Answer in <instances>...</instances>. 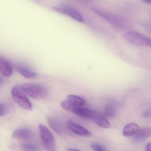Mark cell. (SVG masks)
I'll return each instance as SVG.
<instances>
[{"mask_svg": "<svg viewBox=\"0 0 151 151\" xmlns=\"http://www.w3.org/2000/svg\"><path fill=\"white\" fill-rule=\"evenodd\" d=\"M142 116L145 118H151V109H146L142 113Z\"/></svg>", "mask_w": 151, "mask_h": 151, "instance_id": "21", "label": "cell"}, {"mask_svg": "<svg viewBox=\"0 0 151 151\" xmlns=\"http://www.w3.org/2000/svg\"><path fill=\"white\" fill-rule=\"evenodd\" d=\"M17 69L21 75L26 78H35L37 76V74L36 72L24 66H17Z\"/></svg>", "mask_w": 151, "mask_h": 151, "instance_id": "15", "label": "cell"}, {"mask_svg": "<svg viewBox=\"0 0 151 151\" xmlns=\"http://www.w3.org/2000/svg\"><path fill=\"white\" fill-rule=\"evenodd\" d=\"M139 126L135 123H130L125 125L123 130V135L126 137L134 135L139 129Z\"/></svg>", "mask_w": 151, "mask_h": 151, "instance_id": "14", "label": "cell"}, {"mask_svg": "<svg viewBox=\"0 0 151 151\" xmlns=\"http://www.w3.org/2000/svg\"><path fill=\"white\" fill-rule=\"evenodd\" d=\"M9 106L6 104L4 103H1L0 104V116L5 115L9 110Z\"/></svg>", "mask_w": 151, "mask_h": 151, "instance_id": "20", "label": "cell"}, {"mask_svg": "<svg viewBox=\"0 0 151 151\" xmlns=\"http://www.w3.org/2000/svg\"><path fill=\"white\" fill-rule=\"evenodd\" d=\"M105 114L96 113L93 121L97 125L105 129H109L111 127L110 123Z\"/></svg>", "mask_w": 151, "mask_h": 151, "instance_id": "13", "label": "cell"}, {"mask_svg": "<svg viewBox=\"0 0 151 151\" xmlns=\"http://www.w3.org/2000/svg\"><path fill=\"white\" fill-rule=\"evenodd\" d=\"M0 71L4 76L9 77L13 74V69L10 62L4 57H0Z\"/></svg>", "mask_w": 151, "mask_h": 151, "instance_id": "11", "label": "cell"}, {"mask_svg": "<svg viewBox=\"0 0 151 151\" xmlns=\"http://www.w3.org/2000/svg\"><path fill=\"white\" fill-rule=\"evenodd\" d=\"M92 9L95 14L103 17L117 29H123L127 26V20L122 16L99 8H93Z\"/></svg>", "mask_w": 151, "mask_h": 151, "instance_id": "1", "label": "cell"}, {"mask_svg": "<svg viewBox=\"0 0 151 151\" xmlns=\"http://www.w3.org/2000/svg\"><path fill=\"white\" fill-rule=\"evenodd\" d=\"M72 113L86 120H93L97 112L90 109L82 107H76Z\"/></svg>", "mask_w": 151, "mask_h": 151, "instance_id": "10", "label": "cell"}, {"mask_svg": "<svg viewBox=\"0 0 151 151\" xmlns=\"http://www.w3.org/2000/svg\"><path fill=\"white\" fill-rule=\"evenodd\" d=\"M20 148L22 151H37L40 150L38 147L32 143H22L20 145Z\"/></svg>", "mask_w": 151, "mask_h": 151, "instance_id": "18", "label": "cell"}, {"mask_svg": "<svg viewBox=\"0 0 151 151\" xmlns=\"http://www.w3.org/2000/svg\"><path fill=\"white\" fill-rule=\"evenodd\" d=\"M24 92L35 99H42L46 98L48 91L45 86L35 83H25L21 86Z\"/></svg>", "mask_w": 151, "mask_h": 151, "instance_id": "2", "label": "cell"}, {"mask_svg": "<svg viewBox=\"0 0 151 151\" xmlns=\"http://www.w3.org/2000/svg\"><path fill=\"white\" fill-rule=\"evenodd\" d=\"M11 93L14 100L20 106L27 110L32 109L31 102L21 86H17L13 87Z\"/></svg>", "mask_w": 151, "mask_h": 151, "instance_id": "5", "label": "cell"}, {"mask_svg": "<svg viewBox=\"0 0 151 151\" xmlns=\"http://www.w3.org/2000/svg\"><path fill=\"white\" fill-rule=\"evenodd\" d=\"M38 128L41 142L45 149L47 151L56 150L55 139L49 129L42 124H40Z\"/></svg>", "mask_w": 151, "mask_h": 151, "instance_id": "4", "label": "cell"}, {"mask_svg": "<svg viewBox=\"0 0 151 151\" xmlns=\"http://www.w3.org/2000/svg\"><path fill=\"white\" fill-rule=\"evenodd\" d=\"M85 103V101L80 96L69 95L67 100L62 102L61 106L63 109L72 113L76 107L83 106Z\"/></svg>", "mask_w": 151, "mask_h": 151, "instance_id": "7", "label": "cell"}, {"mask_svg": "<svg viewBox=\"0 0 151 151\" xmlns=\"http://www.w3.org/2000/svg\"><path fill=\"white\" fill-rule=\"evenodd\" d=\"M76 1H79V2H85L87 1L88 0H76Z\"/></svg>", "mask_w": 151, "mask_h": 151, "instance_id": "25", "label": "cell"}, {"mask_svg": "<svg viewBox=\"0 0 151 151\" xmlns=\"http://www.w3.org/2000/svg\"><path fill=\"white\" fill-rule=\"evenodd\" d=\"M68 151H79V149H76V148H69L67 149Z\"/></svg>", "mask_w": 151, "mask_h": 151, "instance_id": "24", "label": "cell"}, {"mask_svg": "<svg viewBox=\"0 0 151 151\" xmlns=\"http://www.w3.org/2000/svg\"><path fill=\"white\" fill-rule=\"evenodd\" d=\"M116 106L114 103L109 102L108 103L104 109V114L107 117H113L116 114Z\"/></svg>", "mask_w": 151, "mask_h": 151, "instance_id": "17", "label": "cell"}, {"mask_svg": "<svg viewBox=\"0 0 151 151\" xmlns=\"http://www.w3.org/2000/svg\"><path fill=\"white\" fill-rule=\"evenodd\" d=\"M91 147L93 150L97 151H107L106 147L101 144L98 143H92L91 144Z\"/></svg>", "mask_w": 151, "mask_h": 151, "instance_id": "19", "label": "cell"}, {"mask_svg": "<svg viewBox=\"0 0 151 151\" xmlns=\"http://www.w3.org/2000/svg\"><path fill=\"white\" fill-rule=\"evenodd\" d=\"M52 9L55 12L68 16L77 22L80 23L84 22L83 17L81 14L76 9L70 5L63 4L59 6L54 7Z\"/></svg>", "mask_w": 151, "mask_h": 151, "instance_id": "6", "label": "cell"}, {"mask_svg": "<svg viewBox=\"0 0 151 151\" xmlns=\"http://www.w3.org/2000/svg\"><path fill=\"white\" fill-rule=\"evenodd\" d=\"M13 137L17 139L30 140L34 137L33 132L26 128H20L14 131Z\"/></svg>", "mask_w": 151, "mask_h": 151, "instance_id": "9", "label": "cell"}, {"mask_svg": "<svg viewBox=\"0 0 151 151\" xmlns=\"http://www.w3.org/2000/svg\"><path fill=\"white\" fill-rule=\"evenodd\" d=\"M146 150L147 151H151V142L148 143L146 146Z\"/></svg>", "mask_w": 151, "mask_h": 151, "instance_id": "22", "label": "cell"}, {"mask_svg": "<svg viewBox=\"0 0 151 151\" xmlns=\"http://www.w3.org/2000/svg\"><path fill=\"white\" fill-rule=\"evenodd\" d=\"M67 124L69 130L77 135L83 137H91L92 136L91 132L71 119L68 121Z\"/></svg>", "mask_w": 151, "mask_h": 151, "instance_id": "8", "label": "cell"}, {"mask_svg": "<svg viewBox=\"0 0 151 151\" xmlns=\"http://www.w3.org/2000/svg\"><path fill=\"white\" fill-rule=\"evenodd\" d=\"M47 121L49 126L57 135L60 136L62 135V129L58 121L51 117H47Z\"/></svg>", "mask_w": 151, "mask_h": 151, "instance_id": "16", "label": "cell"}, {"mask_svg": "<svg viewBox=\"0 0 151 151\" xmlns=\"http://www.w3.org/2000/svg\"><path fill=\"white\" fill-rule=\"evenodd\" d=\"M124 38L130 44L139 47H151V38L135 31H129L124 34Z\"/></svg>", "mask_w": 151, "mask_h": 151, "instance_id": "3", "label": "cell"}, {"mask_svg": "<svg viewBox=\"0 0 151 151\" xmlns=\"http://www.w3.org/2000/svg\"><path fill=\"white\" fill-rule=\"evenodd\" d=\"M151 135V128H145L139 129L137 132L132 136V140L136 143L141 142L149 137Z\"/></svg>", "mask_w": 151, "mask_h": 151, "instance_id": "12", "label": "cell"}, {"mask_svg": "<svg viewBox=\"0 0 151 151\" xmlns=\"http://www.w3.org/2000/svg\"><path fill=\"white\" fill-rule=\"evenodd\" d=\"M141 1L146 4H151V0H141Z\"/></svg>", "mask_w": 151, "mask_h": 151, "instance_id": "23", "label": "cell"}]
</instances>
